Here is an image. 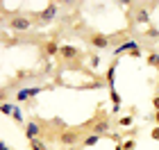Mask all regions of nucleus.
Listing matches in <instances>:
<instances>
[{"label": "nucleus", "instance_id": "1", "mask_svg": "<svg viewBox=\"0 0 159 150\" xmlns=\"http://www.w3.org/2000/svg\"><path fill=\"white\" fill-rule=\"evenodd\" d=\"M7 25H9L11 32H18V34H25V32L32 30V20H30V16H25V14H20V11H14Z\"/></svg>", "mask_w": 159, "mask_h": 150}, {"label": "nucleus", "instance_id": "2", "mask_svg": "<svg viewBox=\"0 0 159 150\" xmlns=\"http://www.w3.org/2000/svg\"><path fill=\"white\" fill-rule=\"evenodd\" d=\"M84 127H91V134H96V137H109V134H111L109 118H107V116H93Z\"/></svg>", "mask_w": 159, "mask_h": 150}, {"label": "nucleus", "instance_id": "3", "mask_svg": "<svg viewBox=\"0 0 159 150\" xmlns=\"http://www.w3.org/2000/svg\"><path fill=\"white\" fill-rule=\"evenodd\" d=\"M84 137H82V127H68V130H64L59 134V143L64 146H77L82 143Z\"/></svg>", "mask_w": 159, "mask_h": 150}, {"label": "nucleus", "instance_id": "4", "mask_svg": "<svg viewBox=\"0 0 159 150\" xmlns=\"http://www.w3.org/2000/svg\"><path fill=\"white\" fill-rule=\"evenodd\" d=\"M89 46L96 48V50H107L111 46V37L105 32H91L89 34Z\"/></svg>", "mask_w": 159, "mask_h": 150}, {"label": "nucleus", "instance_id": "5", "mask_svg": "<svg viewBox=\"0 0 159 150\" xmlns=\"http://www.w3.org/2000/svg\"><path fill=\"white\" fill-rule=\"evenodd\" d=\"M46 89H48V87H25V89H20V91L14 93V100H16V102H27V100H32L34 96L43 93Z\"/></svg>", "mask_w": 159, "mask_h": 150}, {"label": "nucleus", "instance_id": "6", "mask_svg": "<svg viewBox=\"0 0 159 150\" xmlns=\"http://www.w3.org/2000/svg\"><path fill=\"white\" fill-rule=\"evenodd\" d=\"M23 132H25V139L27 141H34V139H41L43 127H41L39 120H27V123L23 125Z\"/></svg>", "mask_w": 159, "mask_h": 150}, {"label": "nucleus", "instance_id": "7", "mask_svg": "<svg viewBox=\"0 0 159 150\" xmlns=\"http://www.w3.org/2000/svg\"><path fill=\"white\" fill-rule=\"evenodd\" d=\"M59 55L64 57V59H68V61H73V59H80V50H77L75 46H68V43L59 46Z\"/></svg>", "mask_w": 159, "mask_h": 150}, {"label": "nucleus", "instance_id": "8", "mask_svg": "<svg viewBox=\"0 0 159 150\" xmlns=\"http://www.w3.org/2000/svg\"><path fill=\"white\" fill-rule=\"evenodd\" d=\"M55 16H57V5H55V2H50V5H48V7H46V9H43L41 14H37V18H39V20H43V23L52 20Z\"/></svg>", "mask_w": 159, "mask_h": 150}, {"label": "nucleus", "instance_id": "9", "mask_svg": "<svg viewBox=\"0 0 159 150\" xmlns=\"http://www.w3.org/2000/svg\"><path fill=\"white\" fill-rule=\"evenodd\" d=\"M134 9H136V23H139V25H146V23H150V9H148V7H134Z\"/></svg>", "mask_w": 159, "mask_h": 150}, {"label": "nucleus", "instance_id": "10", "mask_svg": "<svg viewBox=\"0 0 159 150\" xmlns=\"http://www.w3.org/2000/svg\"><path fill=\"white\" fill-rule=\"evenodd\" d=\"M146 64H148L150 68L159 70V50H150V52L146 55Z\"/></svg>", "mask_w": 159, "mask_h": 150}, {"label": "nucleus", "instance_id": "11", "mask_svg": "<svg viewBox=\"0 0 159 150\" xmlns=\"http://www.w3.org/2000/svg\"><path fill=\"white\" fill-rule=\"evenodd\" d=\"M43 52H46L48 57L59 55V46H57V41H46V43H43Z\"/></svg>", "mask_w": 159, "mask_h": 150}, {"label": "nucleus", "instance_id": "12", "mask_svg": "<svg viewBox=\"0 0 159 150\" xmlns=\"http://www.w3.org/2000/svg\"><path fill=\"white\" fill-rule=\"evenodd\" d=\"M11 118L14 120H16V123L18 125H25L27 123V120H25V114H23V109H20V107L16 105V107H14V114H11Z\"/></svg>", "mask_w": 159, "mask_h": 150}, {"label": "nucleus", "instance_id": "13", "mask_svg": "<svg viewBox=\"0 0 159 150\" xmlns=\"http://www.w3.org/2000/svg\"><path fill=\"white\" fill-rule=\"evenodd\" d=\"M98 141H100V137H96V134H86L84 141H82V146H84V148H93Z\"/></svg>", "mask_w": 159, "mask_h": 150}, {"label": "nucleus", "instance_id": "14", "mask_svg": "<svg viewBox=\"0 0 159 150\" xmlns=\"http://www.w3.org/2000/svg\"><path fill=\"white\" fill-rule=\"evenodd\" d=\"M14 107H16V105H14L11 100H9V102H0V114H5V116H11V114H14Z\"/></svg>", "mask_w": 159, "mask_h": 150}, {"label": "nucleus", "instance_id": "15", "mask_svg": "<svg viewBox=\"0 0 159 150\" xmlns=\"http://www.w3.org/2000/svg\"><path fill=\"white\" fill-rule=\"evenodd\" d=\"M109 93H111V102H114V114H118L120 111V96L116 93V89H109Z\"/></svg>", "mask_w": 159, "mask_h": 150}, {"label": "nucleus", "instance_id": "16", "mask_svg": "<svg viewBox=\"0 0 159 150\" xmlns=\"http://www.w3.org/2000/svg\"><path fill=\"white\" fill-rule=\"evenodd\" d=\"M118 125L120 127H134V116H120L118 118Z\"/></svg>", "mask_w": 159, "mask_h": 150}, {"label": "nucleus", "instance_id": "17", "mask_svg": "<svg viewBox=\"0 0 159 150\" xmlns=\"http://www.w3.org/2000/svg\"><path fill=\"white\" fill-rule=\"evenodd\" d=\"M120 148H123V150H134V148H136V141H134V139H123Z\"/></svg>", "mask_w": 159, "mask_h": 150}, {"label": "nucleus", "instance_id": "18", "mask_svg": "<svg viewBox=\"0 0 159 150\" xmlns=\"http://www.w3.org/2000/svg\"><path fill=\"white\" fill-rule=\"evenodd\" d=\"M9 98H11V91L7 87H2L0 89V102H9Z\"/></svg>", "mask_w": 159, "mask_h": 150}, {"label": "nucleus", "instance_id": "19", "mask_svg": "<svg viewBox=\"0 0 159 150\" xmlns=\"http://www.w3.org/2000/svg\"><path fill=\"white\" fill-rule=\"evenodd\" d=\"M30 148H32V150H48V148H46V143H43L41 139H34V141H30Z\"/></svg>", "mask_w": 159, "mask_h": 150}, {"label": "nucleus", "instance_id": "20", "mask_svg": "<svg viewBox=\"0 0 159 150\" xmlns=\"http://www.w3.org/2000/svg\"><path fill=\"white\" fill-rule=\"evenodd\" d=\"M89 64H91L93 68H98L100 64H102V59H100V55H91V59H89Z\"/></svg>", "mask_w": 159, "mask_h": 150}, {"label": "nucleus", "instance_id": "21", "mask_svg": "<svg viewBox=\"0 0 159 150\" xmlns=\"http://www.w3.org/2000/svg\"><path fill=\"white\" fill-rule=\"evenodd\" d=\"M146 37H155V39H159V30H157V27H152V25H148Z\"/></svg>", "mask_w": 159, "mask_h": 150}, {"label": "nucleus", "instance_id": "22", "mask_svg": "<svg viewBox=\"0 0 159 150\" xmlns=\"http://www.w3.org/2000/svg\"><path fill=\"white\" fill-rule=\"evenodd\" d=\"M152 107H155V111H159V87H157L155 96H152Z\"/></svg>", "mask_w": 159, "mask_h": 150}, {"label": "nucleus", "instance_id": "23", "mask_svg": "<svg viewBox=\"0 0 159 150\" xmlns=\"http://www.w3.org/2000/svg\"><path fill=\"white\" fill-rule=\"evenodd\" d=\"M150 137H152V141H159V125L152 127V132H150Z\"/></svg>", "mask_w": 159, "mask_h": 150}, {"label": "nucleus", "instance_id": "24", "mask_svg": "<svg viewBox=\"0 0 159 150\" xmlns=\"http://www.w3.org/2000/svg\"><path fill=\"white\" fill-rule=\"evenodd\" d=\"M150 118H152V123H155V125H159V111H155Z\"/></svg>", "mask_w": 159, "mask_h": 150}, {"label": "nucleus", "instance_id": "25", "mask_svg": "<svg viewBox=\"0 0 159 150\" xmlns=\"http://www.w3.org/2000/svg\"><path fill=\"white\" fill-rule=\"evenodd\" d=\"M2 14H5V9H2V7H0V23H2Z\"/></svg>", "mask_w": 159, "mask_h": 150}, {"label": "nucleus", "instance_id": "26", "mask_svg": "<svg viewBox=\"0 0 159 150\" xmlns=\"http://www.w3.org/2000/svg\"><path fill=\"white\" fill-rule=\"evenodd\" d=\"M116 150H123V148H120V143H116Z\"/></svg>", "mask_w": 159, "mask_h": 150}]
</instances>
